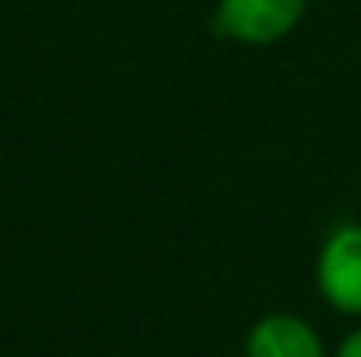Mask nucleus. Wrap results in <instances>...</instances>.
I'll list each match as a JSON object with an SVG mask.
<instances>
[{
	"mask_svg": "<svg viewBox=\"0 0 361 357\" xmlns=\"http://www.w3.org/2000/svg\"><path fill=\"white\" fill-rule=\"evenodd\" d=\"M330 357H361V322L341 337V344L330 351Z\"/></svg>",
	"mask_w": 361,
	"mask_h": 357,
	"instance_id": "20e7f679",
	"label": "nucleus"
},
{
	"mask_svg": "<svg viewBox=\"0 0 361 357\" xmlns=\"http://www.w3.org/2000/svg\"><path fill=\"white\" fill-rule=\"evenodd\" d=\"M312 277L326 308L344 319H361V221H341L326 232Z\"/></svg>",
	"mask_w": 361,
	"mask_h": 357,
	"instance_id": "f03ea898",
	"label": "nucleus"
},
{
	"mask_svg": "<svg viewBox=\"0 0 361 357\" xmlns=\"http://www.w3.org/2000/svg\"><path fill=\"white\" fill-rule=\"evenodd\" d=\"M309 0H214L211 28L218 39L263 49L284 42L305 21Z\"/></svg>",
	"mask_w": 361,
	"mask_h": 357,
	"instance_id": "f257e3e1",
	"label": "nucleus"
},
{
	"mask_svg": "<svg viewBox=\"0 0 361 357\" xmlns=\"http://www.w3.org/2000/svg\"><path fill=\"white\" fill-rule=\"evenodd\" d=\"M242 357H330V347L305 315L267 312L245 330Z\"/></svg>",
	"mask_w": 361,
	"mask_h": 357,
	"instance_id": "7ed1b4c3",
	"label": "nucleus"
}]
</instances>
